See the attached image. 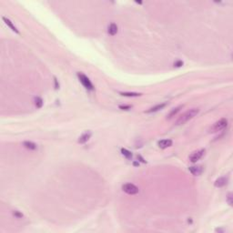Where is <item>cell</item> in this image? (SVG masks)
<instances>
[{"instance_id":"1","label":"cell","mask_w":233,"mask_h":233,"mask_svg":"<svg viewBox=\"0 0 233 233\" xmlns=\"http://www.w3.org/2000/svg\"><path fill=\"white\" fill-rule=\"evenodd\" d=\"M199 111V109H191L190 110L186 111L178 118V120L176 121V125H183L187 123L188 121H190V119H192L194 117H196Z\"/></svg>"},{"instance_id":"2","label":"cell","mask_w":233,"mask_h":233,"mask_svg":"<svg viewBox=\"0 0 233 233\" xmlns=\"http://www.w3.org/2000/svg\"><path fill=\"white\" fill-rule=\"evenodd\" d=\"M228 119L223 118L221 119H219V121L215 122L214 123L210 129V133H216V132H219V131H221L223 129H225L227 128V126H228Z\"/></svg>"},{"instance_id":"3","label":"cell","mask_w":233,"mask_h":233,"mask_svg":"<svg viewBox=\"0 0 233 233\" xmlns=\"http://www.w3.org/2000/svg\"><path fill=\"white\" fill-rule=\"evenodd\" d=\"M78 78L81 82V84L84 86L85 89H87V90H93L94 89L93 84L91 83L90 79L87 78L86 75H84L83 73H78Z\"/></svg>"},{"instance_id":"4","label":"cell","mask_w":233,"mask_h":233,"mask_svg":"<svg viewBox=\"0 0 233 233\" xmlns=\"http://www.w3.org/2000/svg\"><path fill=\"white\" fill-rule=\"evenodd\" d=\"M122 190L125 193L129 194V195H136V194H137L138 192H140V190H138V188L136 185L132 184V183L124 184L122 186Z\"/></svg>"},{"instance_id":"5","label":"cell","mask_w":233,"mask_h":233,"mask_svg":"<svg viewBox=\"0 0 233 233\" xmlns=\"http://www.w3.org/2000/svg\"><path fill=\"white\" fill-rule=\"evenodd\" d=\"M205 154V149H199L198 151H195L193 152L190 156V160L192 162V163H195L199 161L202 157L204 156Z\"/></svg>"},{"instance_id":"6","label":"cell","mask_w":233,"mask_h":233,"mask_svg":"<svg viewBox=\"0 0 233 233\" xmlns=\"http://www.w3.org/2000/svg\"><path fill=\"white\" fill-rule=\"evenodd\" d=\"M188 170H190V172L194 175V176H199L201 173L203 172V168L202 166H191L188 168Z\"/></svg>"},{"instance_id":"7","label":"cell","mask_w":233,"mask_h":233,"mask_svg":"<svg viewBox=\"0 0 233 233\" xmlns=\"http://www.w3.org/2000/svg\"><path fill=\"white\" fill-rule=\"evenodd\" d=\"M172 144H173V141L171 140H169V138H167V140H159L158 142V146L162 149H165V148H168L169 147H171Z\"/></svg>"},{"instance_id":"8","label":"cell","mask_w":233,"mask_h":233,"mask_svg":"<svg viewBox=\"0 0 233 233\" xmlns=\"http://www.w3.org/2000/svg\"><path fill=\"white\" fill-rule=\"evenodd\" d=\"M91 136H92V132L90 130H87V131H86L85 133H83L82 135H81L78 137V141L80 144H84V143H86L87 140H89V138L91 137Z\"/></svg>"},{"instance_id":"9","label":"cell","mask_w":233,"mask_h":233,"mask_svg":"<svg viewBox=\"0 0 233 233\" xmlns=\"http://www.w3.org/2000/svg\"><path fill=\"white\" fill-rule=\"evenodd\" d=\"M227 183H228V178H226V177H221V178H219L216 181H215V187L217 188H222L224 187Z\"/></svg>"},{"instance_id":"10","label":"cell","mask_w":233,"mask_h":233,"mask_svg":"<svg viewBox=\"0 0 233 233\" xmlns=\"http://www.w3.org/2000/svg\"><path fill=\"white\" fill-rule=\"evenodd\" d=\"M167 103H161V104H159V105H156L154 107H152L151 109H149L148 110L146 111V113H153V112H157L159 110H161L162 109H164L166 107Z\"/></svg>"},{"instance_id":"11","label":"cell","mask_w":233,"mask_h":233,"mask_svg":"<svg viewBox=\"0 0 233 233\" xmlns=\"http://www.w3.org/2000/svg\"><path fill=\"white\" fill-rule=\"evenodd\" d=\"M118 27L115 23H111L109 26L108 32L110 36H115L118 33Z\"/></svg>"},{"instance_id":"12","label":"cell","mask_w":233,"mask_h":233,"mask_svg":"<svg viewBox=\"0 0 233 233\" xmlns=\"http://www.w3.org/2000/svg\"><path fill=\"white\" fill-rule=\"evenodd\" d=\"M23 146L24 148H26L27 149H29V150H36L37 148V145L32 141H24Z\"/></svg>"},{"instance_id":"13","label":"cell","mask_w":233,"mask_h":233,"mask_svg":"<svg viewBox=\"0 0 233 233\" xmlns=\"http://www.w3.org/2000/svg\"><path fill=\"white\" fill-rule=\"evenodd\" d=\"M3 20L5 21V25H7V26H8L12 31H14V32H16V33H17V34H19V31H18L17 28L14 26V24L10 21V19H8V18H7V17H5V16H4V17H3Z\"/></svg>"},{"instance_id":"14","label":"cell","mask_w":233,"mask_h":233,"mask_svg":"<svg viewBox=\"0 0 233 233\" xmlns=\"http://www.w3.org/2000/svg\"><path fill=\"white\" fill-rule=\"evenodd\" d=\"M182 109V106H179V107H177V108L173 109L170 111V113H169V114H168V118H171L175 117L176 115L178 114V112H179V111H180V109Z\"/></svg>"},{"instance_id":"15","label":"cell","mask_w":233,"mask_h":233,"mask_svg":"<svg viewBox=\"0 0 233 233\" xmlns=\"http://www.w3.org/2000/svg\"><path fill=\"white\" fill-rule=\"evenodd\" d=\"M121 96H124V97H138V96H141L140 93H135V92H119Z\"/></svg>"},{"instance_id":"16","label":"cell","mask_w":233,"mask_h":233,"mask_svg":"<svg viewBox=\"0 0 233 233\" xmlns=\"http://www.w3.org/2000/svg\"><path fill=\"white\" fill-rule=\"evenodd\" d=\"M34 101H35V105H36V107L37 109L42 108V106H43V100H42L41 98H39V97L35 98Z\"/></svg>"},{"instance_id":"17","label":"cell","mask_w":233,"mask_h":233,"mask_svg":"<svg viewBox=\"0 0 233 233\" xmlns=\"http://www.w3.org/2000/svg\"><path fill=\"white\" fill-rule=\"evenodd\" d=\"M121 153L124 157H126L127 159H131L132 158V153L129 150L126 149V148H121Z\"/></svg>"},{"instance_id":"18","label":"cell","mask_w":233,"mask_h":233,"mask_svg":"<svg viewBox=\"0 0 233 233\" xmlns=\"http://www.w3.org/2000/svg\"><path fill=\"white\" fill-rule=\"evenodd\" d=\"M13 215L15 217H16L17 219H21L23 217V214L21 212H19V211H17V210H14L13 211Z\"/></svg>"},{"instance_id":"19","label":"cell","mask_w":233,"mask_h":233,"mask_svg":"<svg viewBox=\"0 0 233 233\" xmlns=\"http://www.w3.org/2000/svg\"><path fill=\"white\" fill-rule=\"evenodd\" d=\"M131 108L132 107L131 106H119V109H122V110H129V109H131Z\"/></svg>"},{"instance_id":"20","label":"cell","mask_w":233,"mask_h":233,"mask_svg":"<svg viewBox=\"0 0 233 233\" xmlns=\"http://www.w3.org/2000/svg\"><path fill=\"white\" fill-rule=\"evenodd\" d=\"M182 65H183V62H182L181 60H179V61H177V62H175V64H174V66H175L176 67H181Z\"/></svg>"},{"instance_id":"21","label":"cell","mask_w":233,"mask_h":233,"mask_svg":"<svg viewBox=\"0 0 233 233\" xmlns=\"http://www.w3.org/2000/svg\"><path fill=\"white\" fill-rule=\"evenodd\" d=\"M232 197H231V193H229L228 195V198H227V200H228V202L230 205H232V200H231Z\"/></svg>"},{"instance_id":"22","label":"cell","mask_w":233,"mask_h":233,"mask_svg":"<svg viewBox=\"0 0 233 233\" xmlns=\"http://www.w3.org/2000/svg\"><path fill=\"white\" fill-rule=\"evenodd\" d=\"M55 83H56V89H58V87H59V84H58V80H56V78H55Z\"/></svg>"}]
</instances>
